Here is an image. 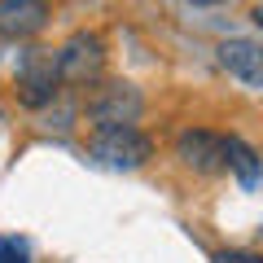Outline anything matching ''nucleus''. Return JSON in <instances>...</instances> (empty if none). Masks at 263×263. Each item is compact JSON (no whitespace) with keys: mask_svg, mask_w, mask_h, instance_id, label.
Segmentation results:
<instances>
[{"mask_svg":"<svg viewBox=\"0 0 263 263\" xmlns=\"http://www.w3.org/2000/svg\"><path fill=\"white\" fill-rule=\"evenodd\" d=\"M88 158L105 171H141L154 158V141L145 136L136 123L123 127H92L88 136Z\"/></svg>","mask_w":263,"mask_h":263,"instance_id":"obj_1","label":"nucleus"},{"mask_svg":"<svg viewBox=\"0 0 263 263\" xmlns=\"http://www.w3.org/2000/svg\"><path fill=\"white\" fill-rule=\"evenodd\" d=\"M84 114L92 127H123L145 114V97L127 79H105V84H92V92L84 97Z\"/></svg>","mask_w":263,"mask_h":263,"instance_id":"obj_2","label":"nucleus"},{"mask_svg":"<svg viewBox=\"0 0 263 263\" xmlns=\"http://www.w3.org/2000/svg\"><path fill=\"white\" fill-rule=\"evenodd\" d=\"M18 101L27 110H44L57 101V88H62V70H57V53L53 48H27L18 57Z\"/></svg>","mask_w":263,"mask_h":263,"instance_id":"obj_3","label":"nucleus"},{"mask_svg":"<svg viewBox=\"0 0 263 263\" xmlns=\"http://www.w3.org/2000/svg\"><path fill=\"white\" fill-rule=\"evenodd\" d=\"M57 70H62V84L92 88L105 70V40L97 31H75L57 48Z\"/></svg>","mask_w":263,"mask_h":263,"instance_id":"obj_4","label":"nucleus"},{"mask_svg":"<svg viewBox=\"0 0 263 263\" xmlns=\"http://www.w3.org/2000/svg\"><path fill=\"white\" fill-rule=\"evenodd\" d=\"M176 158L197 176H224L228 171V136L206 127H189L176 136Z\"/></svg>","mask_w":263,"mask_h":263,"instance_id":"obj_5","label":"nucleus"},{"mask_svg":"<svg viewBox=\"0 0 263 263\" xmlns=\"http://www.w3.org/2000/svg\"><path fill=\"white\" fill-rule=\"evenodd\" d=\"M219 53V66H224L233 79H241L246 88H263V44L259 40H224L215 48Z\"/></svg>","mask_w":263,"mask_h":263,"instance_id":"obj_6","label":"nucleus"},{"mask_svg":"<svg viewBox=\"0 0 263 263\" xmlns=\"http://www.w3.org/2000/svg\"><path fill=\"white\" fill-rule=\"evenodd\" d=\"M48 27V0H0V35L31 40Z\"/></svg>","mask_w":263,"mask_h":263,"instance_id":"obj_7","label":"nucleus"},{"mask_svg":"<svg viewBox=\"0 0 263 263\" xmlns=\"http://www.w3.org/2000/svg\"><path fill=\"white\" fill-rule=\"evenodd\" d=\"M228 171L237 176L241 189H259V180H263V158L241 141V136H228Z\"/></svg>","mask_w":263,"mask_h":263,"instance_id":"obj_8","label":"nucleus"},{"mask_svg":"<svg viewBox=\"0 0 263 263\" xmlns=\"http://www.w3.org/2000/svg\"><path fill=\"white\" fill-rule=\"evenodd\" d=\"M0 263H31V250L22 237H0Z\"/></svg>","mask_w":263,"mask_h":263,"instance_id":"obj_9","label":"nucleus"},{"mask_svg":"<svg viewBox=\"0 0 263 263\" xmlns=\"http://www.w3.org/2000/svg\"><path fill=\"white\" fill-rule=\"evenodd\" d=\"M211 263H263L259 250H219Z\"/></svg>","mask_w":263,"mask_h":263,"instance_id":"obj_10","label":"nucleus"},{"mask_svg":"<svg viewBox=\"0 0 263 263\" xmlns=\"http://www.w3.org/2000/svg\"><path fill=\"white\" fill-rule=\"evenodd\" d=\"M250 22H254V27H259V31H263V5H259V9L250 13Z\"/></svg>","mask_w":263,"mask_h":263,"instance_id":"obj_11","label":"nucleus"},{"mask_svg":"<svg viewBox=\"0 0 263 263\" xmlns=\"http://www.w3.org/2000/svg\"><path fill=\"white\" fill-rule=\"evenodd\" d=\"M193 5H219V0H193Z\"/></svg>","mask_w":263,"mask_h":263,"instance_id":"obj_12","label":"nucleus"}]
</instances>
